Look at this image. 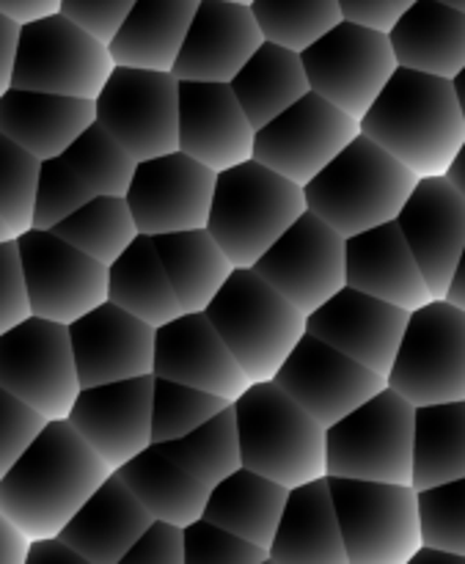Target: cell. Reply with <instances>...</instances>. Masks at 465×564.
I'll return each instance as SVG.
<instances>
[{"mask_svg": "<svg viewBox=\"0 0 465 564\" xmlns=\"http://www.w3.org/2000/svg\"><path fill=\"white\" fill-rule=\"evenodd\" d=\"M113 468L83 441L69 419H50L0 477V510L28 534H58Z\"/></svg>", "mask_w": 465, "mask_h": 564, "instance_id": "obj_1", "label": "cell"}, {"mask_svg": "<svg viewBox=\"0 0 465 564\" xmlns=\"http://www.w3.org/2000/svg\"><path fill=\"white\" fill-rule=\"evenodd\" d=\"M361 132L417 176H444L465 141V116L450 77L397 66L358 119Z\"/></svg>", "mask_w": 465, "mask_h": 564, "instance_id": "obj_2", "label": "cell"}, {"mask_svg": "<svg viewBox=\"0 0 465 564\" xmlns=\"http://www.w3.org/2000/svg\"><path fill=\"white\" fill-rule=\"evenodd\" d=\"M419 176L380 143L358 132L312 182L303 185L306 207L353 237L372 226L397 220Z\"/></svg>", "mask_w": 465, "mask_h": 564, "instance_id": "obj_3", "label": "cell"}, {"mask_svg": "<svg viewBox=\"0 0 465 564\" xmlns=\"http://www.w3.org/2000/svg\"><path fill=\"white\" fill-rule=\"evenodd\" d=\"M306 209L303 185L251 158L215 176L207 231L235 268H253Z\"/></svg>", "mask_w": 465, "mask_h": 564, "instance_id": "obj_4", "label": "cell"}, {"mask_svg": "<svg viewBox=\"0 0 465 564\" xmlns=\"http://www.w3.org/2000/svg\"><path fill=\"white\" fill-rule=\"evenodd\" d=\"M242 466L284 488L328 477L325 427L275 380L251 383L235 400Z\"/></svg>", "mask_w": 465, "mask_h": 564, "instance_id": "obj_5", "label": "cell"}, {"mask_svg": "<svg viewBox=\"0 0 465 564\" xmlns=\"http://www.w3.org/2000/svg\"><path fill=\"white\" fill-rule=\"evenodd\" d=\"M204 312L251 383L273 380L306 334V314L298 312L253 268L231 270Z\"/></svg>", "mask_w": 465, "mask_h": 564, "instance_id": "obj_6", "label": "cell"}, {"mask_svg": "<svg viewBox=\"0 0 465 564\" xmlns=\"http://www.w3.org/2000/svg\"><path fill=\"white\" fill-rule=\"evenodd\" d=\"M417 405L394 389H380L325 430L328 477L411 485Z\"/></svg>", "mask_w": 465, "mask_h": 564, "instance_id": "obj_7", "label": "cell"}, {"mask_svg": "<svg viewBox=\"0 0 465 564\" xmlns=\"http://www.w3.org/2000/svg\"><path fill=\"white\" fill-rule=\"evenodd\" d=\"M347 564H408L422 540L419 490L402 482L328 477Z\"/></svg>", "mask_w": 465, "mask_h": 564, "instance_id": "obj_8", "label": "cell"}, {"mask_svg": "<svg viewBox=\"0 0 465 564\" xmlns=\"http://www.w3.org/2000/svg\"><path fill=\"white\" fill-rule=\"evenodd\" d=\"M113 66L108 44L58 11L20 25L11 86L97 99Z\"/></svg>", "mask_w": 465, "mask_h": 564, "instance_id": "obj_9", "label": "cell"}, {"mask_svg": "<svg viewBox=\"0 0 465 564\" xmlns=\"http://www.w3.org/2000/svg\"><path fill=\"white\" fill-rule=\"evenodd\" d=\"M386 386L417 408L465 400V308L446 297L413 308Z\"/></svg>", "mask_w": 465, "mask_h": 564, "instance_id": "obj_10", "label": "cell"}, {"mask_svg": "<svg viewBox=\"0 0 465 564\" xmlns=\"http://www.w3.org/2000/svg\"><path fill=\"white\" fill-rule=\"evenodd\" d=\"M94 108L99 124L136 160L174 152L180 143V80L174 72L116 64Z\"/></svg>", "mask_w": 465, "mask_h": 564, "instance_id": "obj_11", "label": "cell"}, {"mask_svg": "<svg viewBox=\"0 0 465 564\" xmlns=\"http://www.w3.org/2000/svg\"><path fill=\"white\" fill-rule=\"evenodd\" d=\"M0 386L42 413L66 419L80 391L69 325L31 314L0 334Z\"/></svg>", "mask_w": 465, "mask_h": 564, "instance_id": "obj_12", "label": "cell"}, {"mask_svg": "<svg viewBox=\"0 0 465 564\" xmlns=\"http://www.w3.org/2000/svg\"><path fill=\"white\" fill-rule=\"evenodd\" d=\"M309 88L361 119L397 72L389 33L342 20L301 53Z\"/></svg>", "mask_w": 465, "mask_h": 564, "instance_id": "obj_13", "label": "cell"}, {"mask_svg": "<svg viewBox=\"0 0 465 564\" xmlns=\"http://www.w3.org/2000/svg\"><path fill=\"white\" fill-rule=\"evenodd\" d=\"M31 314L69 325L108 301V264L83 253L50 229L17 237Z\"/></svg>", "mask_w": 465, "mask_h": 564, "instance_id": "obj_14", "label": "cell"}, {"mask_svg": "<svg viewBox=\"0 0 465 564\" xmlns=\"http://www.w3.org/2000/svg\"><path fill=\"white\" fill-rule=\"evenodd\" d=\"M253 270L309 317L347 286V237L306 209Z\"/></svg>", "mask_w": 465, "mask_h": 564, "instance_id": "obj_15", "label": "cell"}, {"mask_svg": "<svg viewBox=\"0 0 465 564\" xmlns=\"http://www.w3.org/2000/svg\"><path fill=\"white\" fill-rule=\"evenodd\" d=\"M358 132L361 124L356 116L336 108L317 91H306L284 113L259 127L253 160L298 185H306Z\"/></svg>", "mask_w": 465, "mask_h": 564, "instance_id": "obj_16", "label": "cell"}, {"mask_svg": "<svg viewBox=\"0 0 465 564\" xmlns=\"http://www.w3.org/2000/svg\"><path fill=\"white\" fill-rule=\"evenodd\" d=\"M215 176L218 174L213 169L180 149L138 160L125 193L138 235L158 237L169 231L207 229Z\"/></svg>", "mask_w": 465, "mask_h": 564, "instance_id": "obj_17", "label": "cell"}, {"mask_svg": "<svg viewBox=\"0 0 465 564\" xmlns=\"http://www.w3.org/2000/svg\"><path fill=\"white\" fill-rule=\"evenodd\" d=\"M273 380L325 430L386 389L383 375L372 372L309 330Z\"/></svg>", "mask_w": 465, "mask_h": 564, "instance_id": "obj_18", "label": "cell"}, {"mask_svg": "<svg viewBox=\"0 0 465 564\" xmlns=\"http://www.w3.org/2000/svg\"><path fill=\"white\" fill-rule=\"evenodd\" d=\"M152 389L154 375H138L77 391L66 419L113 471L152 446Z\"/></svg>", "mask_w": 465, "mask_h": 564, "instance_id": "obj_19", "label": "cell"}, {"mask_svg": "<svg viewBox=\"0 0 465 564\" xmlns=\"http://www.w3.org/2000/svg\"><path fill=\"white\" fill-rule=\"evenodd\" d=\"M411 312L389 301L342 286L306 317V330L378 375H389Z\"/></svg>", "mask_w": 465, "mask_h": 564, "instance_id": "obj_20", "label": "cell"}, {"mask_svg": "<svg viewBox=\"0 0 465 564\" xmlns=\"http://www.w3.org/2000/svg\"><path fill=\"white\" fill-rule=\"evenodd\" d=\"M433 297H446L465 248V198L444 176H419L397 215Z\"/></svg>", "mask_w": 465, "mask_h": 564, "instance_id": "obj_21", "label": "cell"}, {"mask_svg": "<svg viewBox=\"0 0 465 564\" xmlns=\"http://www.w3.org/2000/svg\"><path fill=\"white\" fill-rule=\"evenodd\" d=\"M154 378L176 380L235 402L251 386L207 312H182L154 330Z\"/></svg>", "mask_w": 465, "mask_h": 564, "instance_id": "obj_22", "label": "cell"}, {"mask_svg": "<svg viewBox=\"0 0 465 564\" xmlns=\"http://www.w3.org/2000/svg\"><path fill=\"white\" fill-rule=\"evenodd\" d=\"M154 330L158 328L110 301L69 323L80 389L152 375Z\"/></svg>", "mask_w": 465, "mask_h": 564, "instance_id": "obj_23", "label": "cell"}, {"mask_svg": "<svg viewBox=\"0 0 465 564\" xmlns=\"http://www.w3.org/2000/svg\"><path fill=\"white\" fill-rule=\"evenodd\" d=\"M253 138L229 83L180 80V152L218 174L253 158Z\"/></svg>", "mask_w": 465, "mask_h": 564, "instance_id": "obj_24", "label": "cell"}, {"mask_svg": "<svg viewBox=\"0 0 465 564\" xmlns=\"http://www.w3.org/2000/svg\"><path fill=\"white\" fill-rule=\"evenodd\" d=\"M262 42L251 6L202 0L171 72L176 80L231 83Z\"/></svg>", "mask_w": 465, "mask_h": 564, "instance_id": "obj_25", "label": "cell"}, {"mask_svg": "<svg viewBox=\"0 0 465 564\" xmlns=\"http://www.w3.org/2000/svg\"><path fill=\"white\" fill-rule=\"evenodd\" d=\"M347 286L413 308L433 301L422 268L397 220L347 237Z\"/></svg>", "mask_w": 465, "mask_h": 564, "instance_id": "obj_26", "label": "cell"}, {"mask_svg": "<svg viewBox=\"0 0 465 564\" xmlns=\"http://www.w3.org/2000/svg\"><path fill=\"white\" fill-rule=\"evenodd\" d=\"M152 523L119 474H110L58 532L88 564H121L143 529Z\"/></svg>", "mask_w": 465, "mask_h": 564, "instance_id": "obj_27", "label": "cell"}, {"mask_svg": "<svg viewBox=\"0 0 465 564\" xmlns=\"http://www.w3.org/2000/svg\"><path fill=\"white\" fill-rule=\"evenodd\" d=\"M91 121L94 99L14 86L0 94V132L39 160L61 158Z\"/></svg>", "mask_w": 465, "mask_h": 564, "instance_id": "obj_28", "label": "cell"}, {"mask_svg": "<svg viewBox=\"0 0 465 564\" xmlns=\"http://www.w3.org/2000/svg\"><path fill=\"white\" fill-rule=\"evenodd\" d=\"M273 564H347L328 477L290 488L270 545Z\"/></svg>", "mask_w": 465, "mask_h": 564, "instance_id": "obj_29", "label": "cell"}, {"mask_svg": "<svg viewBox=\"0 0 465 564\" xmlns=\"http://www.w3.org/2000/svg\"><path fill=\"white\" fill-rule=\"evenodd\" d=\"M397 64L455 77L465 66V11L441 0H417L389 31Z\"/></svg>", "mask_w": 465, "mask_h": 564, "instance_id": "obj_30", "label": "cell"}, {"mask_svg": "<svg viewBox=\"0 0 465 564\" xmlns=\"http://www.w3.org/2000/svg\"><path fill=\"white\" fill-rule=\"evenodd\" d=\"M202 0H136L108 47L116 64L174 69Z\"/></svg>", "mask_w": 465, "mask_h": 564, "instance_id": "obj_31", "label": "cell"}, {"mask_svg": "<svg viewBox=\"0 0 465 564\" xmlns=\"http://www.w3.org/2000/svg\"><path fill=\"white\" fill-rule=\"evenodd\" d=\"M286 494H290V488H284V485L240 466L235 474L220 479L215 488H209L202 518L251 540L253 545L270 554L281 512H284Z\"/></svg>", "mask_w": 465, "mask_h": 564, "instance_id": "obj_32", "label": "cell"}, {"mask_svg": "<svg viewBox=\"0 0 465 564\" xmlns=\"http://www.w3.org/2000/svg\"><path fill=\"white\" fill-rule=\"evenodd\" d=\"M116 474L125 479L127 488L158 521H169L185 529L187 523L204 516L209 490L196 477H191L180 463L171 460L158 444L138 452L132 460L116 468Z\"/></svg>", "mask_w": 465, "mask_h": 564, "instance_id": "obj_33", "label": "cell"}, {"mask_svg": "<svg viewBox=\"0 0 465 564\" xmlns=\"http://www.w3.org/2000/svg\"><path fill=\"white\" fill-rule=\"evenodd\" d=\"M229 86L253 130L264 127L290 105H295L303 94L312 91L301 53L275 42L259 44L257 53L231 77Z\"/></svg>", "mask_w": 465, "mask_h": 564, "instance_id": "obj_34", "label": "cell"}, {"mask_svg": "<svg viewBox=\"0 0 465 564\" xmlns=\"http://www.w3.org/2000/svg\"><path fill=\"white\" fill-rule=\"evenodd\" d=\"M152 240L182 312H204L235 270L218 240L207 229L169 231Z\"/></svg>", "mask_w": 465, "mask_h": 564, "instance_id": "obj_35", "label": "cell"}, {"mask_svg": "<svg viewBox=\"0 0 465 564\" xmlns=\"http://www.w3.org/2000/svg\"><path fill=\"white\" fill-rule=\"evenodd\" d=\"M108 301L136 314L152 328L182 314V303L165 275L154 240L138 235L125 253L108 268Z\"/></svg>", "mask_w": 465, "mask_h": 564, "instance_id": "obj_36", "label": "cell"}, {"mask_svg": "<svg viewBox=\"0 0 465 564\" xmlns=\"http://www.w3.org/2000/svg\"><path fill=\"white\" fill-rule=\"evenodd\" d=\"M461 477H465V400L419 405L411 485L424 490Z\"/></svg>", "mask_w": 465, "mask_h": 564, "instance_id": "obj_37", "label": "cell"}, {"mask_svg": "<svg viewBox=\"0 0 465 564\" xmlns=\"http://www.w3.org/2000/svg\"><path fill=\"white\" fill-rule=\"evenodd\" d=\"M158 446L171 460L180 463L191 477H196L204 488H215L220 479H226L242 466L235 402L215 413L213 419H207L193 433Z\"/></svg>", "mask_w": 465, "mask_h": 564, "instance_id": "obj_38", "label": "cell"}, {"mask_svg": "<svg viewBox=\"0 0 465 564\" xmlns=\"http://www.w3.org/2000/svg\"><path fill=\"white\" fill-rule=\"evenodd\" d=\"M50 231L108 268L138 237L136 218L125 196H91Z\"/></svg>", "mask_w": 465, "mask_h": 564, "instance_id": "obj_39", "label": "cell"}, {"mask_svg": "<svg viewBox=\"0 0 465 564\" xmlns=\"http://www.w3.org/2000/svg\"><path fill=\"white\" fill-rule=\"evenodd\" d=\"M251 11L264 42H275L295 53H303L345 20L339 0H253Z\"/></svg>", "mask_w": 465, "mask_h": 564, "instance_id": "obj_40", "label": "cell"}, {"mask_svg": "<svg viewBox=\"0 0 465 564\" xmlns=\"http://www.w3.org/2000/svg\"><path fill=\"white\" fill-rule=\"evenodd\" d=\"M61 158L97 196H125L138 165V160L99 121H91Z\"/></svg>", "mask_w": 465, "mask_h": 564, "instance_id": "obj_41", "label": "cell"}, {"mask_svg": "<svg viewBox=\"0 0 465 564\" xmlns=\"http://www.w3.org/2000/svg\"><path fill=\"white\" fill-rule=\"evenodd\" d=\"M231 405L229 400L176 380L154 378L152 389V444H169L202 427L207 419Z\"/></svg>", "mask_w": 465, "mask_h": 564, "instance_id": "obj_42", "label": "cell"}, {"mask_svg": "<svg viewBox=\"0 0 465 564\" xmlns=\"http://www.w3.org/2000/svg\"><path fill=\"white\" fill-rule=\"evenodd\" d=\"M42 160L0 132V218L9 224L11 235L33 229V204Z\"/></svg>", "mask_w": 465, "mask_h": 564, "instance_id": "obj_43", "label": "cell"}, {"mask_svg": "<svg viewBox=\"0 0 465 564\" xmlns=\"http://www.w3.org/2000/svg\"><path fill=\"white\" fill-rule=\"evenodd\" d=\"M422 540L465 556V477L419 490Z\"/></svg>", "mask_w": 465, "mask_h": 564, "instance_id": "obj_44", "label": "cell"}, {"mask_svg": "<svg viewBox=\"0 0 465 564\" xmlns=\"http://www.w3.org/2000/svg\"><path fill=\"white\" fill-rule=\"evenodd\" d=\"M91 196L97 193L75 174V169L64 158L42 160L36 204H33V229H55Z\"/></svg>", "mask_w": 465, "mask_h": 564, "instance_id": "obj_45", "label": "cell"}, {"mask_svg": "<svg viewBox=\"0 0 465 564\" xmlns=\"http://www.w3.org/2000/svg\"><path fill=\"white\" fill-rule=\"evenodd\" d=\"M270 554L251 540L198 518L185 527V564H268Z\"/></svg>", "mask_w": 465, "mask_h": 564, "instance_id": "obj_46", "label": "cell"}, {"mask_svg": "<svg viewBox=\"0 0 465 564\" xmlns=\"http://www.w3.org/2000/svg\"><path fill=\"white\" fill-rule=\"evenodd\" d=\"M47 419L33 411L28 402L11 394L0 386V477L11 468V463L28 449L33 438L42 433Z\"/></svg>", "mask_w": 465, "mask_h": 564, "instance_id": "obj_47", "label": "cell"}, {"mask_svg": "<svg viewBox=\"0 0 465 564\" xmlns=\"http://www.w3.org/2000/svg\"><path fill=\"white\" fill-rule=\"evenodd\" d=\"M31 317L17 237L0 240V334Z\"/></svg>", "mask_w": 465, "mask_h": 564, "instance_id": "obj_48", "label": "cell"}, {"mask_svg": "<svg viewBox=\"0 0 465 564\" xmlns=\"http://www.w3.org/2000/svg\"><path fill=\"white\" fill-rule=\"evenodd\" d=\"M121 564H185V529L152 518Z\"/></svg>", "mask_w": 465, "mask_h": 564, "instance_id": "obj_49", "label": "cell"}, {"mask_svg": "<svg viewBox=\"0 0 465 564\" xmlns=\"http://www.w3.org/2000/svg\"><path fill=\"white\" fill-rule=\"evenodd\" d=\"M136 0H61V14L75 20L105 44L116 36L119 25L125 22L127 11Z\"/></svg>", "mask_w": 465, "mask_h": 564, "instance_id": "obj_50", "label": "cell"}, {"mask_svg": "<svg viewBox=\"0 0 465 564\" xmlns=\"http://www.w3.org/2000/svg\"><path fill=\"white\" fill-rule=\"evenodd\" d=\"M417 0H339L342 17L358 25L389 33Z\"/></svg>", "mask_w": 465, "mask_h": 564, "instance_id": "obj_51", "label": "cell"}, {"mask_svg": "<svg viewBox=\"0 0 465 564\" xmlns=\"http://www.w3.org/2000/svg\"><path fill=\"white\" fill-rule=\"evenodd\" d=\"M25 564H88L72 549L66 540H61L58 534H50V538H33L28 545Z\"/></svg>", "mask_w": 465, "mask_h": 564, "instance_id": "obj_52", "label": "cell"}, {"mask_svg": "<svg viewBox=\"0 0 465 564\" xmlns=\"http://www.w3.org/2000/svg\"><path fill=\"white\" fill-rule=\"evenodd\" d=\"M17 42H20V22L0 11V94L11 88V72H14Z\"/></svg>", "mask_w": 465, "mask_h": 564, "instance_id": "obj_53", "label": "cell"}, {"mask_svg": "<svg viewBox=\"0 0 465 564\" xmlns=\"http://www.w3.org/2000/svg\"><path fill=\"white\" fill-rule=\"evenodd\" d=\"M31 538L0 510V564H25Z\"/></svg>", "mask_w": 465, "mask_h": 564, "instance_id": "obj_54", "label": "cell"}, {"mask_svg": "<svg viewBox=\"0 0 465 564\" xmlns=\"http://www.w3.org/2000/svg\"><path fill=\"white\" fill-rule=\"evenodd\" d=\"M0 11L14 22H20V25H25V22L58 14L61 0H0Z\"/></svg>", "mask_w": 465, "mask_h": 564, "instance_id": "obj_55", "label": "cell"}, {"mask_svg": "<svg viewBox=\"0 0 465 564\" xmlns=\"http://www.w3.org/2000/svg\"><path fill=\"white\" fill-rule=\"evenodd\" d=\"M446 301L465 308V248L461 253V262H457L455 268V275H452L450 281V290H446Z\"/></svg>", "mask_w": 465, "mask_h": 564, "instance_id": "obj_56", "label": "cell"}, {"mask_svg": "<svg viewBox=\"0 0 465 564\" xmlns=\"http://www.w3.org/2000/svg\"><path fill=\"white\" fill-rule=\"evenodd\" d=\"M446 180H450L452 185H455L457 191H461V196L465 198V141H463L461 152H457L455 160H452L450 171H446Z\"/></svg>", "mask_w": 465, "mask_h": 564, "instance_id": "obj_57", "label": "cell"}, {"mask_svg": "<svg viewBox=\"0 0 465 564\" xmlns=\"http://www.w3.org/2000/svg\"><path fill=\"white\" fill-rule=\"evenodd\" d=\"M452 83H455V94H457V99H461V108H463V116H465V66L461 72H457L455 77H452Z\"/></svg>", "mask_w": 465, "mask_h": 564, "instance_id": "obj_58", "label": "cell"}, {"mask_svg": "<svg viewBox=\"0 0 465 564\" xmlns=\"http://www.w3.org/2000/svg\"><path fill=\"white\" fill-rule=\"evenodd\" d=\"M9 237H14V235H11L9 224H6V220L0 218V240H9Z\"/></svg>", "mask_w": 465, "mask_h": 564, "instance_id": "obj_59", "label": "cell"}, {"mask_svg": "<svg viewBox=\"0 0 465 564\" xmlns=\"http://www.w3.org/2000/svg\"><path fill=\"white\" fill-rule=\"evenodd\" d=\"M441 3L452 6V9H457V11H465V0H441Z\"/></svg>", "mask_w": 465, "mask_h": 564, "instance_id": "obj_60", "label": "cell"}, {"mask_svg": "<svg viewBox=\"0 0 465 564\" xmlns=\"http://www.w3.org/2000/svg\"><path fill=\"white\" fill-rule=\"evenodd\" d=\"M229 3H242V6H251L253 0H229Z\"/></svg>", "mask_w": 465, "mask_h": 564, "instance_id": "obj_61", "label": "cell"}]
</instances>
